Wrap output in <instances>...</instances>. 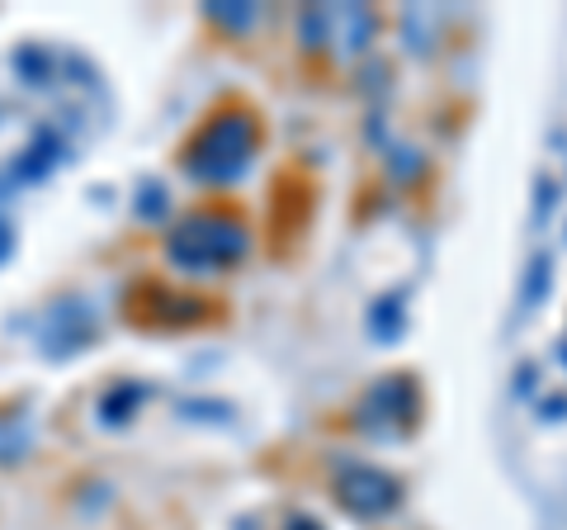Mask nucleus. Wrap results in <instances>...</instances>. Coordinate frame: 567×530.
Here are the masks:
<instances>
[{
	"instance_id": "20e7f679",
	"label": "nucleus",
	"mask_w": 567,
	"mask_h": 530,
	"mask_svg": "<svg viewBox=\"0 0 567 530\" xmlns=\"http://www.w3.org/2000/svg\"><path fill=\"white\" fill-rule=\"evenodd\" d=\"M6 252H10V227L0 223V256H6Z\"/></svg>"
},
{
	"instance_id": "7ed1b4c3",
	"label": "nucleus",
	"mask_w": 567,
	"mask_h": 530,
	"mask_svg": "<svg viewBox=\"0 0 567 530\" xmlns=\"http://www.w3.org/2000/svg\"><path fill=\"white\" fill-rule=\"evenodd\" d=\"M20 450H24V436H20V427H0V465H14L20 459Z\"/></svg>"
},
{
	"instance_id": "f257e3e1",
	"label": "nucleus",
	"mask_w": 567,
	"mask_h": 530,
	"mask_svg": "<svg viewBox=\"0 0 567 530\" xmlns=\"http://www.w3.org/2000/svg\"><path fill=\"white\" fill-rule=\"evenodd\" d=\"M246 252V227L227 214H199L175 227L171 237V261L185 271H213V265H233Z\"/></svg>"
},
{
	"instance_id": "f03ea898",
	"label": "nucleus",
	"mask_w": 567,
	"mask_h": 530,
	"mask_svg": "<svg viewBox=\"0 0 567 530\" xmlns=\"http://www.w3.org/2000/svg\"><path fill=\"white\" fill-rule=\"evenodd\" d=\"M194 175L208 181H233L251 166V114H223L199 133V147L189 156Z\"/></svg>"
}]
</instances>
